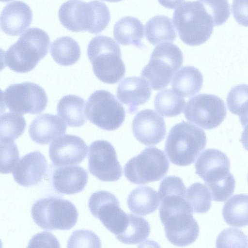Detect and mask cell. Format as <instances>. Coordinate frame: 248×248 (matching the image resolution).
Wrapping results in <instances>:
<instances>
[{
	"instance_id": "obj_1",
	"label": "cell",
	"mask_w": 248,
	"mask_h": 248,
	"mask_svg": "<svg viewBox=\"0 0 248 248\" xmlns=\"http://www.w3.org/2000/svg\"><path fill=\"white\" fill-rule=\"evenodd\" d=\"M159 212L165 235L172 244L185 247L196 240L199 225L185 196L173 194L163 197L160 200Z\"/></svg>"
},
{
	"instance_id": "obj_2",
	"label": "cell",
	"mask_w": 248,
	"mask_h": 248,
	"mask_svg": "<svg viewBox=\"0 0 248 248\" xmlns=\"http://www.w3.org/2000/svg\"><path fill=\"white\" fill-rule=\"evenodd\" d=\"M58 16L62 24L74 32L88 31L97 34L108 25L109 10L103 2L94 0L85 2L81 0H69L60 7Z\"/></svg>"
},
{
	"instance_id": "obj_3",
	"label": "cell",
	"mask_w": 248,
	"mask_h": 248,
	"mask_svg": "<svg viewBox=\"0 0 248 248\" xmlns=\"http://www.w3.org/2000/svg\"><path fill=\"white\" fill-rule=\"evenodd\" d=\"M49 44V37L44 30L29 28L4 52V64L17 73L28 72L47 55Z\"/></svg>"
},
{
	"instance_id": "obj_4",
	"label": "cell",
	"mask_w": 248,
	"mask_h": 248,
	"mask_svg": "<svg viewBox=\"0 0 248 248\" xmlns=\"http://www.w3.org/2000/svg\"><path fill=\"white\" fill-rule=\"evenodd\" d=\"M173 22L181 40L191 46L207 41L215 26L212 17L199 0L182 3L174 11Z\"/></svg>"
},
{
	"instance_id": "obj_5",
	"label": "cell",
	"mask_w": 248,
	"mask_h": 248,
	"mask_svg": "<svg viewBox=\"0 0 248 248\" xmlns=\"http://www.w3.org/2000/svg\"><path fill=\"white\" fill-rule=\"evenodd\" d=\"M206 145L204 131L194 124L183 121L170 130L165 151L171 162L185 166L195 161Z\"/></svg>"
},
{
	"instance_id": "obj_6",
	"label": "cell",
	"mask_w": 248,
	"mask_h": 248,
	"mask_svg": "<svg viewBox=\"0 0 248 248\" xmlns=\"http://www.w3.org/2000/svg\"><path fill=\"white\" fill-rule=\"evenodd\" d=\"M87 52L94 75L102 82L115 84L124 77L125 67L121 48L112 38L95 36L89 42Z\"/></svg>"
},
{
	"instance_id": "obj_7",
	"label": "cell",
	"mask_w": 248,
	"mask_h": 248,
	"mask_svg": "<svg viewBox=\"0 0 248 248\" xmlns=\"http://www.w3.org/2000/svg\"><path fill=\"white\" fill-rule=\"evenodd\" d=\"M31 214L39 227L49 231L72 229L76 224L78 216L73 203L57 196L37 200L32 205Z\"/></svg>"
},
{
	"instance_id": "obj_8",
	"label": "cell",
	"mask_w": 248,
	"mask_h": 248,
	"mask_svg": "<svg viewBox=\"0 0 248 248\" xmlns=\"http://www.w3.org/2000/svg\"><path fill=\"white\" fill-rule=\"evenodd\" d=\"M183 62V54L177 46L169 43H162L152 51L150 61L143 68L141 75L154 90H159L169 84Z\"/></svg>"
},
{
	"instance_id": "obj_9",
	"label": "cell",
	"mask_w": 248,
	"mask_h": 248,
	"mask_svg": "<svg viewBox=\"0 0 248 248\" xmlns=\"http://www.w3.org/2000/svg\"><path fill=\"white\" fill-rule=\"evenodd\" d=\"M169 165L162 150L149 147L125 164L124 174L133 184H146L161 179L168 172Z\"/></svg>"
},
{
	"instance_id": "obj_10",
	"label": "cell",
	"mask_w": 248,
	"mask_h": 248,
	"mask_svg": "<svg viewBox=\"0 0 248 248\" xmlns=\"http://www.w3.org/2000/svg\"><path fill=\"white\" fill-rule=\"evenodd\" d=\"M85 112L92 124L108 131L118 128L125 117L123 106L113 94L105 90L96 91L90 96Z\"/></svg>"
},
{
	"instance_id": "obj_11",
	"label": "cell",
	"mask_w": 248,
	"mask_h": 248,
	"mask_svg": "<svg viewBox=\"0 0 248 248\" xmlns=\"http://www.w3.org/2000/svg\"><path fill=\"white\" fill-rule=\"evenodd\" d=\"M2 103L10 111L21 114H38L47 105V96L39 85L25 82L9 85L1 94Z\"/></svg>"
},
{
	"instance_id": "obj_12",
	"label": "cell",
	"mask_w": 248,
	"mask_h": 248,
	"mask_svg": "<svg viewBox=\"0 0 248 248\" xmlns=\"http://www.w3.org/2000/svg\"><path fill=\"white\" fill-rule=\"evenodd\" d=\"M184 114L189 122L202 128L211 129L223 121L227 111L225 104L219 97L201 93L187 101Z\"/></svg>"
},
{
	"instance_id": "obj_13",
	"label": "cell",
	"mask_w": 248,
	"mask_h": 248,
	"mask_svg": "<svg viewBox=\"0 0 248 248\" xmlns=\"http://www.w3.org/2000/svg\"><path fill=\"white\" fill-rule=\"evenodd\" d=\"M88 206L92 214L115 236L125 229L128 214L121 209L118 200L111 193L105 190L94 192L89 198Z\"/></svg>"
},
{
	"instance_id": "obj_14",
	"label": "cell",
	"mask_w": 248,
	"mask_h": 248,
	"mask_svg": "<svg viewBox=\"0 0 248 248\" xmlns=\"http://www.w3.org/2000/svg\"><path fill=\"white\" fill-rule=\"evenodd\" d=\"M88 169L102 181L114 182L122 175V168L113 145L105 140H97L89 146Z\"/></svg>"
},
{
	"instance_id": "obj_15",
	"label": "cell",
	"mask_w": 248,
	"mask_h": 248,
	"mask_svg": "<svg viewBox=\"0 0 248 248\" xmlns=\"http://www.w3.org/2000/svg\"><path fill=\"white\" fill-rule=\"evenodd\" d=\"M88 147L78 136L64 135L50 144L49 157L55 166L79 164L86 157Z\"/></svg>"
},
{
	"instance_id": "obj_16",
	"label": "cell",
	"mask_w": 248,
	"mask_h": 248,
	"mask_svg": "<svg viewBox=\"0 0 248 248\" xmlns=\"http://www.w3.org/2000/svg\"><path fill=\"white\" fill-rule=\"evenodd\" d=\"M132 128L135 138L147 146L159 143L166 134L163 118L151 109L138 113L133 120Z\"/></svg>"
},
{
	"instance_id": "obj_17",
	"label": "cell",
	"mask_w": 248,
	"mask_h": 248,
	"mask_svg": "<svg viewBox=\"0 0 248 248\" xmlns=\"http://www.w3.org/2000/svg\"><path fill=\"white\" fill-rule=\"evenodd\" d=\"M230 161L227 155L216 149L203 151L195 164L196 173L205 182V185L220 181L228 177Z\"/></svg>"
},
{
	"instance_id": "obj_18",
	"label": "cell",
	"mask_w": 248,
	"mask_h": 248,
	"mask_svg": "<svg viewBox=\"0 0 248 248\" xmlns=\"http://www.w3.org/2000/svg\"><path fill=\"white\" fill-rule=\"evenodd\" d=\"M47 161L40 152H31L18 161L13 172L15 181L23 186L36 185L41 182L47 170Z\"/></svg>"
},
{
	"instance_id": "obj_19",
	"label": "cell",
	"mask_w": 248,
	"mask_h": 248,
	"mask_svg": "<svg viewBox=\"0 0 248 248\" xmlns=\"http://www.w3.org/2000/svg\"><path fill=\"white\" fill-rule=\"evenodd\" d=\"M57 167L52 175V185L57 192L71 195L84 189L88 180L85 170L74 165Z\"/></svg>"
},
{
	"instance_id": "obj_20",
	"label": "cell",
	"mask_w": 248,
	"mask_h": 248,
	"mask_svg": "<svg viewBox=\"0 0 248 248\" xmlns=\"http://www.w3.org/2000/svg\"><path fill=\"white\" fill-rule=\"evenodd\" d=\"M32 12L30 6L20 0H14L3 9L0 15V27L6 34L17 36L31 25Z\"/></svg>"
},
{
	"instance_id": "obj_21",
	"label": "cell",
	"mask_w": 248,
	"mask_h": 248,
	"mask_svg": "<svg viewBox=\"0 0 248 248\" xmlns=\"http://www.w3.org/2000/svg\"><path fill=\"white\" fill-rule=\"evenodd\" d=\"M151 89L143 78L130 77L124 79L118 86L117 96L119 100L128 107V112L133 113L138 107L143 105L150 99Z\"/></svg>"
},
{
	"instance_id": "obj_22",
	"label": "cell",
	"mask_w": 248,
	"mask_h": 248,
	"mask_svg": "<svg viewBox=\"0 0 248 248\" xmlns=\"http://www.w3.org/2000/svg\"><path fill=\"white\" fill-rule=\"evenodd\" d=\"M67 126L58 116L43 114L36 117L29 128L31 140L40 144H47L66 132Z\"/></svg>"
},
{
	"instance_id": "obj_23",
	"label": "cell",
	"mask_w": 248,
	"mask_h": 248,
	"mask_svg": "<svg viewBox=\"0 0 248 248\" xmlns=\"http://www.w3.org/2000/svg\"><path fill=\"white\" fill-rule=\"evenodd\" d=\"M143 25L137 18L127 16L120 18L114 26L113 36L120 44L132 45L142 48L144 46L141 42L144 37Z\"/></svg>"
},
{
	"instance_id": "obj_24",
	"label": "cell",
	"mask_w": 248,
	"mask_h": 248,
	"mask_svg": "<svg viewBox=\"0 0 248 248\" xmlns=\"http://www.w3.org/2000/svg\"><path fill=\"white\" fill-rule=\"evenodd\" d=\"M203 77L199 70L192 66H185L174 75L171 81L173 91L181 97H191L200 91Z\"/></svg>"
},
{
	"instance_id": "obj_25",
	"label": "cell",
	"mask_w": 248,
	"mask_h": 248,
	"mask_svg": "<svg viewBox=\"0 0 248 248\" xmlns=\"http://www.w3.org/2000/svg\"><path fill=\"white\" fill-rule=\"evenodd\" d=\"M85 103V100L78 96H64L57 104V113L69 126H81L86 122Z\"/></svg>"
},
{
	"instance_id": "obj_26",
	"label": "cell",
	"mask_w": 248,
	"mask_h": 248,
	"mask_svg": "<svg viewBox=\"0 0 248 248\" xmlns=\"http://www.w3.org/2000/svg\"><path fill=\"white\" fill-rule=\"evenodd\" d=\"M159 202L158 193L148 186L136 187L131 192L127 200L130 211L140 216H146L155 212Z\"/></svg>"
},
{
	"instance_id": "obj_27",
	"label": "cell",
	"mask_w": 248,
	"mask_h": 248,
	"mask_svg": "<svg viewBox=\"0 0 248 248\" xmlns=\"http://www.w3.org/2000/svg\"><path fill=\"white\" fill-rule=\"evenodd\" d=\"M145 33L148 42L154 46L173 42L177 37L171 19L165 16H156L149 19L145 25Z\"/></svg>"
},
{
	"instance_id": "obj_28",
	"label": "cell",
	"mask_w": 248,
	"mask_h": 248,
	"mask_svg": "<svg viewBox=\"0 0 248 248\" xmlns=\"http://www.w3.org/2000/svg\"><path fill=\"white\" fill-rule=\"evenodd\" d=\"M222 215L230 226L243 227L248 225V195L232 196L224 204Z\"/></svg>"
},
{
	"instance_id": "obj_29",
	"label": "cell",
	"mask_w": 248,
	"mask_h": 248,
	"mask_svg": "<svg viewBox=\"0 0 248 248\" xmlns=\"http://www.w3.org/2000/svg\"><path fill=\"white\" fill-rule=\"evenodd\" d=\"M50 52L55 62L62 66L75 64L79 59L81 54L77 42L69 36L60 37L54 41Z\"/></svg>"
},
{
	"instance_id": "obj_30",
	"label": "cell",
	"mask_w": 248,
	"mask_h": 248,
	"mask_svg": "<svg viewBox=\"0 0 248 248\" xmlns=\"http://www.w3.org/2000/svg\"><path fill=\"white\" fill-rule=\"evenodd\" d=\"M128 222L123 232L116 236L120 242L126 244H137L143 242L149 236L150 226L143 217L128 214Z\"/></svg>"
},
{
	"instance_id": "obj_31",
	"label": "cell",
	"mask_w": 248,
	"mask_h": 248,
	"mask_svg": "<svg viewBox=\"0 0 248 248\" xmlns=\"http://www.w3.org/2000/svg\"><path fill=\"white\" fill-rule=\"evenodd\" d=\"M185 104V99L170 89L159 92L154 100L155 110L163 116L172 117L180 114Z\"/></svg>"
},
{
	"instance_id": "obj_32",
	"label": "cell",
	"mask_w": 248,
	"mask_h": 248,
	"mask_svg": "<svg viewBox=\"0 0 248 248\" xmlns=\"http://www.w3.org/2000/svg\"><path fill=\"white\" fill-rule=\"evenodd\" d=\"M226 102L230 111L239 116L242 126L248 124V85L233 87L228 94Z\"/></svg>"
},
{
	"instance_id": "obj_33",
	"label": "cell",
	"mask_w": 248,
	"mask_h": 248,
	"mask_svg": "<svg viewBox=\"0 0 248 248\" xmlns=\"http://www.w3.org/2000/svg\"><path fill=\"white\" fill-rule=\"evenodd\" d=\"M26 125L24 117L14 112L0 115V138L1 142H13L22 135Z\"/></svg>"
},
{
	"instance_id": "obj_34",
	"label": "cell",
	"mask_w": 248,
	"mask_h": 248,
	"mask_svg": "<svg viewBox=\"0 0 248 248\" xmlns=\"http://www.w3.org/2000/svg\"><path fill=\"white\" fill-rule=\"evenodd\" d=\"M185 198L194 213H205L210 209L212 196L206 185L199 182L193 184L186 190Z\"/></svg>"
},
{
	"instance_id": "obj_35",
	"label": "cell",
	"mask_w": 248,
	"mask_h": 248,
	"mask_svg": "<svg viewBox=\"0 0 248 248\" xmlns=\"http://www.w3.org/2000/svg\"><path fill=\"white\" fill-rule=\"evenodd\" d=\"M216 247L248 248V238L239 229L227 228L218 234L216 241Z\"/></svg>"
},
{
	"instance_id": "obj_36",
	"label": "cell",
	"mask_w": 248,
	"mask_h": 248,
	"mask_svg": "<svg viewBox=\"0 0 248 248\" xmlns=\"http://www.w3.org/2000/svg\"><path fill=\"white\" fill-rule=\"evenodd\" d=\"M212 17L214 25L224 23L230 16V7L227 0H199Z\"/></svg>"
},
{
	"instance_id": "obj_37",
	"label": "cell",
	"mask_w": 248,
	"mask_h": 248,
	"mask_svg": "<svg viewBox=\"0 0 248 248\" xmlns=\"http://www.w3.org/2000/svg\"><path fill=\"white\" fill-rule=\"evenodd\" d=\"M19 155L18 148L14 141H0V173L13 172L19 161Z\"/></svg>"
},
{
	"instance_id": "obj_38",
	"label": "cell",
	"mask_w": 248,
	"mask_h": 248,
	"mask_svg": "<svg viewBox=\"0 0 248 248\" xmlns=\"http://www.w3.org/2000/svg\"><path fill=\"white\" fill-rule=\"evenodd\" d=\"M101 243L98 236L91 231H74L67 242V248H100Z\"/></svg>"
},
{
	"instance_id": "obj_39",
	"label": "cell",
	"mask_w": 248,
	"mask_h": 248,
	"mask_svg": "<svg viewBox=\"0 0 248 248\" xmlns=\"http://www.w3.org/2000/svg\"><path fill=\"white\" fill-rule=\"evenodd\" d=\"M213 200L224 202L233 194L235 186V179L231 174L227 178L218 182L206 185Z\"/></svg>"
},
{
	"instance_id": "obj_40",
	"label": "cell",
	"mask_w": 248,
	"mask_h": 248,
	"mask_svg": "<svg viewBox=\"0 0 248 248\" xmlns=\"http://www.w3.org/2000/svg\"><path fill=\"white\" fill-rule=\"evenodd\" d=\"M232 11L239 24L248 27V0H233Z\"/></svg>"
},
{
	"instance_id": "obj_41",
	"label": "cell",
	"mask_w": 248,
	"mask_h": 248,
	"mask_svg": "<svg viewBox=\"0 0 248 248\" xmlns=\"http://www.w3.org/2000/svg\"><path fill=\"white\" fill-rule=\"evenodd\" d=\"M45 247L60 248V244L57 238L51 233L46 232L38 233L31 239L28 247Z\"/></svg>"
},
{
	"instance_id": "obj_42",
	"label": "cell",
	"mask_w": 248,
	"mask_h": 248,
	"mask_svg": "<svg viewBox=\"0 0 248 248\" xmlns=\"http://www.w3.org/2000/svg\"><path fill=\"white\" fill-rule=\"evenodd\" d=\"M185 0H158L163 7L168 9H175Z\"/></svg>"
},
{
	"instance_id": "obj_43",
	"label": "cell",
	"mask_w": 248,
	"mask_h": 248,
	"mask_svg": "<svg viewBox=\"0 0 248 248\" xmlns=\"http://www.w3.org/2000/svg\"><path fill=\"white\" fill-rule=\"evenodd\" d=\"M244 127L245 128L242 133L240 141L244 148L248 151V124Z\"/></svg>"
},
{
	"instance_id": "obj_44",
	"label": "cell",
	"mask_w": 248,
	"mask_h": 248,
	"mask_svg": "<svg viewBox=\"0 0 248 248\" xmlns=\"http://www.w3.org/2000/svg\"><path fill=\"white\" fill-rule=\"evenodd\" d=\"M109 2H116L122 1L123 0H103Z\"/></svg>"
},
{
	"instance_id": "obj_45",
	"label": "cell",
	"mask_w": 248,
	"mask_h": 248,
	"mask_svg": "<svg viewBox=\"0 0 248 248\" xmlns=\"http://www.w3.org/2000/svg\"><path fill=\"white\" fill-rule=\"evenodd\" d=\"M10 0H1V1H3V2H7V1H9Z\"/></svg>"
},
{
	"instance_id": "obj_46",
	"label": "cell",
	"mask_w": 248,
	"mask_h": 248,
	"mask_svg": "<svg viewBox=\"0 0 248 248\" xmlns=\"http://www.w3.org/2000/svg\"></svg>"
}]
</instances>
